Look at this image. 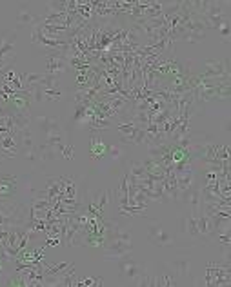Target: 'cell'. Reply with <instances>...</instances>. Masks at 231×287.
Instances as JSON below:
<instances>
[{"label":"cell","instance_id":"4fadbf2b","mask_svg":"<svg viewBox=\"0 0 231 287\" xmlns=\"http://www.w3.org/2000/svg\"><path fill=\"white\" fill-rule=\"evenodd\" d=\"M117 129H119V133L122 135V137H130V135H133V133L136 131V126L131 122V120H128V122H120Z\"/></svg>","mask_w":231,"mask_h":287},{"label":"cell","instance_id":"ba28073f","mask_svg":"<svg viewBox=\"0 0 231 287\" xmlns=\"http://www.w3.org/2000/svg\"><path fill=\"white\" fill-rule=\"evenodd\" d=\"M171 269L175 271V275H177V276H182V278H190V273H191L190 260H186V258H180V260H173V262H171Z\"/></svg>","mask_w":231,"mask_h":287},{"label":"cell","instance_id":"5b68a950","mask_svg":"<svg viewBox=\"0 0 231 287\" xmlns=\"http://www.w3.org/2000/svg\"><path fill=\"white\" fill-rule=\"evenodd\" d=\"M119 265H120L122 275H124L126 278H130V280H135L136 276L140 275V271H142V267H140V265H138L135 260H131V258H128V257L120 258Z\"/></svg>","mask_w":231,"mask_h":287},{"label":"cell","instance_id":"9c48e42d","mask_svg":"<svg viewBox=\"0 0 231 287\" xmlns=\"http://www.w3.org/2000/svg\"><path fill=\"white\" fill-rule=\"evenodd\" d=\"M18 137H20V144H22V147L24 149H35V135L31 131L30 127H24V129H20L18 131Z\"/></svg>","mask_w":231,"mask_h":287},{"label":"cell","instance_id":"8992f818","mask_svg":"<svg viewBox=\"0 0 231 287\" xmlns=\"http://www.w3.org/2000/svg\"><path fill=\"white\" fill-rule=\"evenodd\" d=\"M195 220L202 238H211V234H213V222H211V218L206 216L204 213H200L198 216H195Z\"/></svg>","mask_w":231,"mask_h":287},{"label":"cell","instance_id":"8fae6325","mask_svg":"<svg viewBox=\"0 0 231 287\" xmlns=\"http://www.w3.org/2000/svg\"><path fill=\"white\" fill-rule=\"evenodd\" d=\"M36 149H38V156H40L42 162H53L55 158H57V149L51 147V145H48V144H42Z\"/></svg>","mask_w":231,"mask_h":287},{"label":"cell","instance_id":"30bf717a","mask_svg":"<svg viewBox=\"0 0 231 287\" xmlns=\"http://www.w3.org/2000/svg\"><path fill=\"white\" fill-rule=\"evenodd\" d=\"M17 22L18 26H36L40 22V18H36L35 15L28 9H22V11H18L17 15Z\"/></svg>","mask_w":231,"mask_h":287},{"label":"cell","instance_id":"5bb4252c","mask_svg":"<svg viewBox=\"0 0 231 287\" xmlns=\"http://www.w3.org/2000/svg\"><path fill=\"white\" fill-rule=\"evenodd\" d=\"M42 78H44V75H40V73H28V75H22V80H26V84L30 86V87L40 84Z\"/></svg>","mask_w":231,"mask_h":287},{"label":"cell","instance_id":"6da1fadb","mask_svg":"<svg viewBox=\"0 0 231 287\" xmlns=\"http://www.w3.org/2000/svg\"><path fill=\"white\" fill-rule=\"evenodd\" d=\"M18 176L11 173H0V202H13L18 195Z\"/></svg>","mask_w":231,"mask_h":287},{"label":"cell","instance_id":"9a60e30c","mask_svg":"<svg viewBox=\"0 0 231 287\" xmlns=\"http://www.w3.org/2000/svg\"><path fill=\"white\" fill-rule=\"evenodd\" d=\"M60 149V153H62V156H64L66 160H73V144L67 140L66 144H62L59 147Z\"/></svg>","mask_w":231,"mask_h":287},{"label":"cell","instance_id":"52a82bcc","mask_svg":"<svg viewBox=\"0 0 231 287\" xmlns=\"http://www.w3.org/2000/svg\"><path fill=\"white\" fill-rule=\"evenodd\" d=\"M182 226H184V233L188 234L190 238H202L200 233H198V228H197V220L195 216H184L182 218Z\"/></svg>","mask_w":231,"mask_h":287},{"label":"cell","instance_id":"7a4b0ae2","mask_svg":"<svg viewBox=\"0 0 231 287\" xmlns=\"http://www.w3.org/2000/svg\"><path fill=\"white\" fill-rule=\"evenodd\" d=\"M104 247H106V257L117 260L128 257L131 253V242H122V240H107Z\"/></svg>","mask_w":231,"mask_h":287},{"label":"cell","instance_id":"2e32d148","mask_svg":"<svg viewBox=\"0 0 231 287\" xmlns=\"http://www.w3.org/2000/svg\"><path fill=\"white\" fill-rule=\"evenodd\" d=\"M220 35L224 36V38H228V36H230V26H228V22L220 26Z\"/></svg>","mask_w":231,"mask_h":287},{"label":"cell","instance_id":"277c9868","mask_svg":"<svg viewBox=\"0 0 231 287\" xmlns=\"http://www.w3.org/2000/svg\"><path fill=\"white\" fill-rule=\"evenodd\" d=\"M148 233H149V238L153 240L159 247H166V245H169L173 242V238L169 236V233L164 231V228L159 226V224H149Z\"/></svg>","mask_w":231,"mask_h":287},{"label":"cell","instance_id":"7c38bea8","mask_svg":"<svg viewBox=\"0 0 231 287\" xmlns=\"http://www.w3.org/2000/svg\"><path fill=\"white\" fill-rule=\"evenodd\" d=\"M130 176H133V178H136V180H142V178H146V168H144V164L142 162H131L130 164Z\"/></svg>","mask_w":231,"mask_h":287},{"label":"cell","instance_id":"3957f363","mask_svg":"<svg viewBox=\"0 0 231 287\" xmlns=\"http://www.w3.org/2000/svg\"><path fill=\"white\" fill-rule=\"evenodd\" d=\"M35 124L38 126V129L44 133V137H49V135H53V133L64 131V129L60 127L59 120L51 118V116H46V115H36V116H35Z\"/></svg>","mask_w":231,"mask_h":287}]
</instances>
